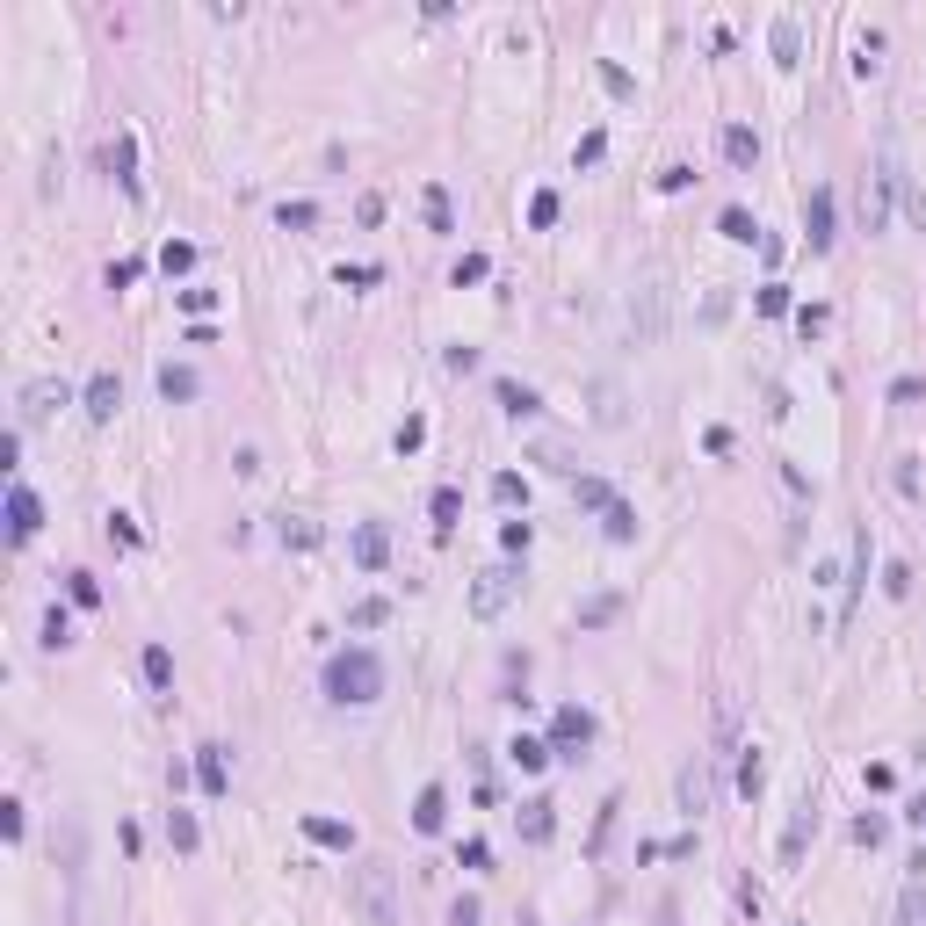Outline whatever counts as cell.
I'll return each mask as SVG.
<instances>
[{"mask_svg": "<svg viewBox=\"0 0 926 926\" xmlns=\"http://www.w3.org/2000/svg\"><path fill=\"white\" fill-rule=\"evenodd\" d=\"M319 688H326V702H341V709H369L384 695V659L369 652V644H341V652L326 659Z\"/></svg>", "mask_w": 926, "mask_h": 926, "instance_id": "6da1fadb", "label": "cell"}, {"mask_svg": "<svg viewBox=\"0 0 926 926\" xmlns=\"http://www.w3.org/2000/svg\"><path fill=\"white\" fill-rule=\"evenodd\" d=\"M348 905L362 926H398V869L391 861H355L348 869Z\"/></svg>", "mask_w": 926, "mask_h": 926, "instance_id": "7a4b0ae2", "label": "cell"}, {"mask_svg": "<svg viewBox=\"0 0 926 926\" xmlns=\"http://www.w3.org/2000/svg\"><path fill=\"white\" fill-rule=\"evenodd\" d=\"M521 579H529L521 565H485L478 586H471V615H485V623H492V615H500V608L521 594Z\"/></svg>", "mask_w": 926, "mask_h": 926, "instance_id": "3957f363", "label": "cell"}, {"mask_svg": "<svg viewBox=\"0 0 926 926\" xmlns=\"http://www.w3.org/2000/svg\"><path fill=\"white\" fill-rule=\"evenodd\" d=\"M586 746H594V709L565 702L558 717H550V753H558V760H579Z\"/></svg>", "mask_w": 926, "mask_h": 926, "instance_id": "277c9868", "label": "cell"}, {"mask_svg": "<svg viewBox=\"0 0 926 926\" xmlns=\"http://www.w3.org/2000/svg\"><path fill=\"white\" fill-rule=\"evenodd\" d=\"M58 406H73V384H66V377H37V384H22L15 420H22V427H37V420H51Z\"/></svg>", "mask_w": 926, "mask_h": 926, "instance_id": "5b68a950", "label": "cell"}, {"mask_svg": "<svg viewBox=\"0 0 926 926\" xmlns=\"http://www.w3.org/2000/svg\"><path fill=\"white\" fill-rule=\"evenodd\" d=\"M37 529H44V500L15 478V485H8V536H15V543H29Z\"/></svg>", "mask_w": 926, "mask_h": 926, "instance_id": "8992f818", "label": "cell"}, {"mask_svg": "<svg viewBox=\"0 0 926 926\" xmlns=\"http://www.w3.org/2000/svg\"><path fill=\"white\" fill-rule=\"evenodd\" d=\"M80 406H87V420H116L123 413V377H116V369H95L87 391H80Z\"/></svg>", "mask_w": 926, "mask_h": 926, "instance_id": "52a82bcc", "label": "cell"}, {"mask_svg": "<svg viewBox=\"0 0 926 926\" xmlns=\"http://www.w3.org/2000/svg\"><path fill=\"white\" fill-rule=\"evenodd\" d=\"M348 550H355L362 572H384L391 565V529H384V521H362V529L348 536Z\"/></svg>", "mask_w": 926, "mask_h": 926, "instance_id": "ba28073f", "label": "cell"}, {"mask_svg": "<svg viewBox=\"0 0 926 926\" xmlns=\"http://www.w3.org/2000/svg\"><path fill=\"white\" fill-rule=\"evenodd\" d=\"M550 811H558V804H550V796H529V804L514 811V825H521V840H529V847H543L550 832H558V818H550Z\"/></svg>", "mask_w": 926, "mask_h": 926, "instance_id": "9c48e42d", "label": "cell"}, {"mask_svg": "<svg viewBox=\"0 0 926 926\" xmlns=\"http://www.w3.org/2000/svg\"><path fill=\"white\" fill-rule=\"evenodd\" d=\"M804 232H811V254L832 246V189H811L804 196Z\"/></svg>", "mask_w": 926, "mask_h": 926, "instance_id": "30bf717a", "label": "cell"}, {"mask_svg": "<svg viewBox=\"0 0 926 926\" xmlns=\"http://www.w3.org/2000/svg\"><path fill=\"white\" fill-rule=\"evenodd\" d=\"M196 789H203V796H225V789H232L225 746H196Z\"/></svg>", "mask_w": 926, "mask_h": 926, "instance_id": "8fae6325", "label": "cell"}, {"mask_svg": "<svg viewBox=\"0 0 926 926\" xmlns=\"http://www.w3.org/2000/svg\"><path fill=\"white\" fill-rule=\"evenodd\" d=\"M196 391H203V384H196L189 362H160V398H167V406H189Z\"/></svg>", "mask_w": 926, "mask_h": 926, "instance_id": "7c38bea8", "label": "cell"}, {"mask_svg": "<svg viewBox=\"0 0 926 926\" xmlns=\"http://www.w3.org/2000/svg\"><path fill=\"white\" fill-rule=\"evenodd\" d=\"M492 398L507 406V420H536V413H543V398H536L529 384H514V377H500V384H492Z\"/></svg>", "mask_w": 926, "mask_h": 926, "instance_id": "4fadbf2b", "label": "cell"}, {"mask_svg": "<svg viewBox=\"0 0 926 926\" xmlns=\"http://www.w3.org/2000/svg\"><path fill=\"white\" fill-rule=\"evenodd\" d=\"M811 832H818V811L804 804L789 818V832H782V869H796V861H804V847H811Z\"/></svg>", "mask_w": 926, "mask_h": 926, "instance_id": "5bb4252c", "label": "cell"}, {"mask_svg": "<svg viewBox=\"0 0 926 926\" xmlns=\"http://www.w3.org/2000/svg\"><path fill=\"white\" fill-rule=\"evenodd\" d=\"M926 861H912V876H905V890H898V926H926Z\"/></svg>", "mask_w": 926, "mask_h": 926, "instance_id": "9a60e30c", "label": "cell"}, {"mask_svg": "<svg viewBox=\"0 0 926 926\" xmlns=\"http://www.w3.org/2000/svg\"><path fill=\"white\" fill-rule=\"evenodd\" d=\"M442 818H449V789H442V782H427V789H420V804H413V832H442Z\"/></svg>", "mask_w": 926, "mask_h": 926, "instance_id": "2e32d148", "label": "cell"}, {"mask_svg": "<svg viewBox=\"0 0 926 926\" xmlns=\"http://www.w3.org/2000/svg\"><path fill=\"white\" fill-rule=\"evenodd\" d=\"M507 760L521 767V775H543L558 753H550V738H507Z\"/></svg>", "mask_w": 926, "mask_h": 926, "instance_id": "e0dca14e", "label": "cell"}, {"mask_svg": "<svg viewBox=\"0 0 926 926\" xmlns=\"http://www.w3.org/2000/svg\"><path fill=\"white\" fill-rule=\"evenodd\" d=\"M659 297H666V275L652 268V275H644V312H637V341H659Z\"/></svg>", "mask_w": 926, "mask_h": 926, "instance_id": "ac0fdd59", "label": "cell"}, {"mask_svg": "<svg viewBox=\"0 0 926 926\" xmlns=\"http://www.w3.org/2000/svg\"><path fill=\"white\" fill-rule=\"evenodd\" d=\"M138 666H145V688H160V695L174 688V652H167V644H145Z\"/></svg>", "mask_w": 926, "mask_h": 926, "instance_id": "d6986e66", "label": "cell"}, {"mask_svg": "<svg viewBox=\"0 0 926 926\" xmlns=\"http://www.w3.org/2000/svg\"><path fill=\"white\" fill-rule=\"evenodd\" d=\"M167 847H174V854H196V847H203V825H196L189 811H167Z\"/></svg>", "mask_w": 926, "mask_h": 926, "instance_id": "ffe728a7", "label": "cell"}, {"mask_svg": "<svg viewBox=\"0 0 926 926\" xmlns=\"http://www.w3.org/2000/svg\"><path fill=\"white\" fill-rule=\"evenodd\" d=\"M427 514H435V536H449V529H456V514H463V492H456V485H435Z\"/></svg>", "mask_w": 926, "mask_h": 926, "instance_id": "44dd1931", "label": "cell"}, {"mask_svg": "<svg viewBox=\"0 0 926 926\" xmlns=\"http://www.w3.org/2000/svg\"><path fill=\"white\" fill-rule=\"evenodd\" d=\"M109 167L123 174V189L138 196V174H131V167H138V145H131V131H116V138H109Z\"/></svg>", "mask_w": 926, "mask_h": 926, "instance_id": "7402d4cb", "label": "cell"}, {"mask_svg": "<svg viewBox=\"0 0 926 926\" xmlns=\"http://www.w3.org/2000/svg\"><path fill=\"white\" fill-rule=\"evenodd\" d=\"M304 840H312V847H355V832L341 818H304Z\"/></svg>", "mask_w": 926, "mask_h": 926, "instance_id": "603a6c76", "label": "cell"}, {"mask_svg": "<svg viewBox=\"0 0 926 926\" xmlns=\"http://www.w3.org/2000/svg\"><path fill=\"white\" fill-rule=\"evenodd\" d=\"M702 804H709V775H702V760H688V767H681V811L695 818Z\"/></svg>", "mask_w": 926, "mask_h": 926, "instance_id": "cb8c5ba5", "label": "cell"}, {"mask_svg": "<svg viewBox=\"0 0 926 926\" xmlns=\"http://www.w3.org/2000/svg\"><path fill=\"white\" fill-rule=\"evenodd\" d=\"M724 160H731V167H753V160H760V138L746 131V123H731V131H724Z\"/></svg>", "mask_w": 926, "mask_h": 926, "instance_id": "d4e9b609", "label": "cell"}, {"mask_svg": "<svg viewBox=\"0 0 926 926\" xmlns=\"http://www.w3.org/2000/svg\"><path fill=\"white\" fill-rule=\"evenodd\" d=\"M427 232H456V210H449V189H442V181H427Z\"/></svg>", "mask_w": 926, "mask_h": 926, "instance_id": "484cf974", "label": "cell"}, {"mask_svg": "<svg viewBox=\"0 0 926 926\" xmlns=\"http://www.w3.org/2000/svg\"><path fill=\"white\" fill-rule=\"evenodd\" d=\"M601 529H608V543H637V507H630V500H615V507L601 514Z\"/></svg>", "mask_w": 926, "mask_h": 926, "instance_id": "4316f807", "label": "cell"}, {"mask_svg": "<svg viewBox=\"0 0 926 926\" xmlns=\"http://www.w3.org/2000/svg\"><path fill=\"white\" fill-rule=\"evenodd\" d=\"M66 644H73V615L51 601V608H44V652H66Z\"/></svg>", "mask_w": 926, "mask_h": 926, "instance_id": "83f0119b", "label": "cell"}, {"mask_svg": "<svg viewBox=\"0 0 926 926\" xmlns=\"http://www.w3.org/2000/svg\"><path fill=\"white\" fill-rule=\"evenodd\" d=\"M572 500H579V507H594V514H608V507H615V492H608V478H572Z\"/></svg>", "mask_w": 926, "mask_h": 926, "instance_id": "f1b7e54d", "label": "cell"}, {"mask_svg": "<svg viewBox=\"0 0 926 926\" xmlns=\"http://www.w3.org/2000/svg\"><path fill=\"white\" fill-rule=\"evenodd\" d=\"M796 51H804V29H796V15H775V58H782V66H796Z\"/></svg>", "mask_w": 926, "mask_h": 926, "instance_id": "f546056e", "label": "cell"}, {"mask_svg": "<svg viewBox=\"0 0 926 926\" xmlns=\"http://www.w3.org/2000/svg\"><path fill=\"white\" fill-rule=\"evenodd\" d=\"M760 782H767V760H760V746H746V753H738V789L760 796Z\"/></svg>", "mask_w": 926, "mask_h": 926, "instance_id": "4dcf8cb0", "label": "cell"}, {"mask_svg": "<svg viewBox=\"0 0 926 926\" xmlns=\"http://www.w3.org/2000/svg\"><path fill=\"white\" fill-rule=\"evenodd\" d=\"M275 225H283V232H304V225H319V203H275Z\"/></svg>", "mask_w": 926, "mask_h": 926, "instance_id": "1f68e13d", "label": "cell"}, {"mask_svg": "<svg viewBox=\"0 0 926 926\" xmlns=\"http://www.w3.org/2000/svg\"><path fill=\"white\" fill-rule=\"evenodd\" d=\"M160 268H167V275H189V268H196V246H189V239H167V246H160Z\"/></svg>", "mask_w": 926, "mask_h": 926, "instance_id": "d6a6232c", "label": "cell"}, {"mask_svg": "<svg viewBox=\"0 0 926 926\" xmlns=\"http://www.w3.org/2000/svg\"><path fill=\"white\" fill-rule=\"evenodd\" d=\"M615 608H623V594H594V601L579 608V630H601V623H608Z\"/></svg>", "mask_w": 926, "mask_h": 926, "instance_id": "836d02e7", "label": "cell"}, {"mask_svg": "<svg viewBox=\"0 0 926 926\" xmlns=\"http://www.w3.org/2000/svg\"><path fill=\"white\" fill-rule=\"evenodd\" d=\"M283 543H290V550H319V521L290 514V521H283Z\"/></svg>", "mask_w": 926, "mask_h": 926, "instance_id": "e575fe53", "label": "cell"}, {"mask_svg": "<svg viewBox=\"0 0 926 926\" xmlns=\"http://www.w3.org/2000/svg\"><path fill=\"white\" fill-rule=\"evenodd\" d=\"M66 594H73L80 608H95V601H102V579H95V572H66Z\"/></svg>", "mask_w": 926, "mask_h": 926, "instance_id": "d590c367", "label": "cell"}, {"mask_svg": "<svg viewBox=\"0 0 926 926\" xmlns=\"http://www.w3.org/2000/svg\"><path fill=\"white\" fill-rule=\"evenodd\" d=\"M384 615H391V601H377V594H369V601H355V608H348V623H355V630H377Z\"/></svg>", "mask_w": 926, "mask_h": 926, "instance_id": "8d00e7d4", "label": "cell"}, {"mask_svg": "<svg viewBox=\"0 0 926 926\" xmlns=\"http://www.w3.org/2000/svg\"><path fill=\"white\" fill-rule=\"evenodd\" d=\"M529 225H536V232H550V225H558V189H536V203H529Z\"/></svg>", "mask_w": 926, "mask_h": 926, "instance_id": "74e56055", "label": "cell"}, {"mask_svg": "<svg viewBox=\"0 0 926 926\" xmlns=\"http://www.w3.org/2000/svg\"><path fill=\"white\" fill-rule=\"evenodd\" d=\"M717 225H724V239H738V246H746V239H760V225H753V218H746V210H738V203L724 210Z\"/></svg>", "mask_w": 926, "mask_h": 926, "instance_id": "f35d334b", "label": "cell"}, {"mask_svg": "<svg viewBox=\"0 0 926 926\" xmlns=\"http://www.w3.org/2000/svg\"><path fill=\"white\" fill-rule=\"evenodd\" d=\"M492 500H500V507H514V500H521V507H529V485H521L514 471H500V478H492Z\"/></svg>", "mask_w": 926, "mask_h": 926, "instance_id": "ab89813d", "label": "cell"}, {"mask_svg": "<svg viewBox=\"0 0 926 926\" xmlns=\"http://www.w3.org/2000/svg\"><path fill=\"white\" fill-rule=\"evenodd\" d=\"M485 275H492L485 254H463V261H456V290H463V283H485Z\"/></svg>", "mask_w": 926, "mask_h": 926, "instance_id": "60d3db41", "label": "cell"}, {"mask_svg": "<svg viewBox=\"0 0 926 926\" xmlns=\"http://www.w3.org/2000/svg\"><path fill=\"white\" fill-rule=\"evenodd\" d=\"M883 832H890V818H876V811L854 818V840H861V847H883Z\"/></svg>", "mask_w": 926, "mask_h": 926, "instance_id": "b9f144b4", "label": "cell"}, {"mask_svg": "<svg viewBox=\"0 0 926 926\" xmlns=\"http://www.w3.org/2000/svg\"><path fill=\"white\" fill-rule=\"evenodd\" d=\"M919 398H926V377H898V384H890V406H919Z\"/></svg>", "mask_w": 926, "mask_h": 926, "instance_id": "7bdbcfd3", "label": "cell"}, {"mask_svg": "<svg viewBox=\"0 0 926 926\" xmlns=\"http://www.w3.org/2000/svg\"><path fill=\"white\" fill-rule=\"evenodd\" d=\"M449 926H485V905H478V898H456V905H449Z\"/></svg>", "mask_w": 926, "mask_h": 926, "instance_id": "ee69618b", "label": "cell"}, {"mask_svg": "<svg viewBox=\"0 0 926 926\" xmlns=\"http://www.w3.org/2000/svg\"><path fill=\"white\" fill-rule=\"evenodd\" d=\"M601 152H608V131H586V138H579V152H572V160H579V167H594Z\"/></svg>", "mask_w": 926, "mask_h": 926, "instance_id": "f6af8a7d", "label": "cell"}, {"mask_svg": "<svg viewBox=\"0 0 926 926\" xmlns=\"http://www.w3.org/2000/svg\"><path fill=\"white\" fill-rule=\"evenodd\" d=\"M341 283H355V290H369V283H384V268H377V261H355V268H341Z\"/></svg>", "mask_w": 926, "mask_h": 926, "instance_id": "bcb514c9", "label": "cell"}, {"mask_svg": "<svg viewBox=\"0 0 926 926\" xmlns=\"http://www.w3.org/2000/svg\"><path fill=\"white\" fill-rule=\"evenodd\" d=\"M760 312L782 319V312H789V290H782V283H760Z\"/></svg>", "mask_w": 926, "mask_h": 926, "instance_id": "7dc6e473", "label": "cell"}, {"mask_svg": "<svg viewBox=\"0 0 926 926\" xmlns=\"http://www.w3.org/2000/svg\"><path fill=\"white\" fill-rule=\"evenodd\" d=\"M391 442H398V456H413V449L427 442V420H406V427H398V435H391Z\"/></svg>", "mask_w": 926, "mask_h": 926, "instance_id": "c3c4849f", "label": "cell"}, {"mask_svg": "<svg viewBox=\"0 0 926 926\" xmlns=\"http://www.w3.org/2000/svg\"><path fill=\"white\" fill-rule=\"evenodd\" d=\"M500 543L514 550V558H521V550H529V543H536V529H529V521H507V529H500Z\"/></svg>", "mask_w": 926, "mask_h": 926, "instance_id": "681fc988", "label": "cell"}, {"mask_svg": "<svg viewBox=\"0 0 926 926\" xmlns=\"http://www.w3.org/2000/svg\"><path fill=\"white\" fill-rule=\"evenodd\" d=\"M138 268H145V261H116V268H109V290H131V283H138Z\"/></svg>", "mask_w": 926, "mask_h": 926, "instance_id": "f907efd6", "label": "cell"}, {"mask_svg": "<svg viewBox=\"0 0 926 926\" xmlns=\"http://www.w3.org/2000/svg\"><path fill=\"white\" fill-rule=\"evenodd\" d=\"M109 536H116V543H145V536H138V521H131V514H109Z\"/></svg>", "mask_w": 926, "mask_h": 926, "instance_id": "816d5d0a", "label": "cell"}, {"mask_svg": "<svg viewBox=\"0 0 926 926\" xmlns=\"http://www.w3.org/2000/svg\"><path fill=\"white\" fill-rule=\"evenodd\" d=\"M463 869H492V847L485 840H463Z\"/></svg>", "mask_w": 926, "mask_h": 926, "instance_id": "f5cc1de1", "label": "cell"}, {"mask_svg": "<svg viewBox=\"0 0 926 926\" xmlns=\"http://www.w3.org/2000/svg\"><path fill=\"white\" fill-rule=\"evenodd\" d=\"M905 825H919V832H926V796H912V804H905Z\"/></svg>", "mask_w": 926, "mask_h": 926, "instance_id": "db71d44e", "label": "cell"}, {"mask_svg": "<svg viewBox=\"0 0 926 926\" xmlns=\"http://www.w3.org/2000/svg\"><path fill=\"white\" fill-rule=\"evenodd\" d=\"M796 926H804V919H796Z\"/></svg>", "mask_w": 926, "mask_h": 926, "instance_id": "11a10c76", "label": "cell"}]
</instances>
